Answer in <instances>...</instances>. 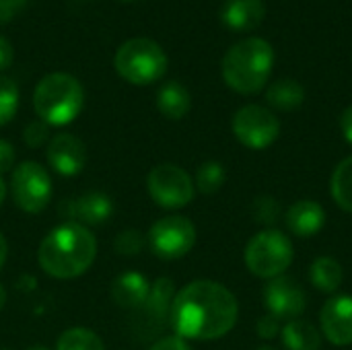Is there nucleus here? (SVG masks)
<instances>
[{
	"label": "nucleus",
	"mask_w": 352,
	"mask_h": 350,
	"mask_svg": "<svg viewBox=\"0 0 352 350\" xmlns=\"http://www.w3.org/2000/svg\"><path fill=\"white\" fill-rule=\"evenodd\" d=\"M237 316V299L227 287L194 281L175 293L169 324L184 340H217L235 328Z\"/></svg>",
	"instance_id": "nucleus-1"
},
{
	"label": "nucleus",
	"mask_w": 352,
	"mask_h": 350,
	"mask_svg": "<svg viewBox=\"0 0 352 350\" xmlns=\"http://www.w3.org/2000/svg\"><path fill=\"white\" fill-rule=\"evenodd\" d=\"M97 258L95 235L76 223H64L50 231L37 250L41 270L54 278L66 281L85 274Z\"/></svg>",
	"instance_id": "nucleus-2"
},
{
	"label": "nucleus",
	"mask_w": 352,
	"mask_h": 350,
	"mask_svg": "<svg viewBox=\"0 0 352 350\" xmlns=\"http://www.w3.org/2000/svg\"><path fill=\"white\" fill-rule=\"evenodd\" d=\"M274 66V50L262 37H248L235 43L223 58L225 83L241 93H258L266 83Z\"/></svg>",
	"instance_id": "nucleus-3"
},
{
	"label": "nucleus",
	"mask_w": 352,
	"mask_h": 350,
	"mask_svg": "<svg viewBox=\"0 0 352 350\" xmlns=\"http://www.w3.org/2000/svg\"><path fill=\"white\" fill-rule=\"evenodd\" d=\"M85 105L82 85L68 72L45 74L33 93V109L37 118L47 126H66Z\"/></svg>",
	"instance_id": "nucleus-4"
},
{
	"label": "nucleus",
	"mask_w": 352,
	"mask_h": 350,
	"mask_svg": "<svg viewBox=\"0 0 352 350\" xmlns=\"http://www.w3.org/2000/svg\"><path fill=\"white\" fill-rule=\"evenodd\" d=\"M118 74L132 85H151L167 72V54L148 37H134L120 45L113 58Z\"/></svg>",
	"instance_id": "nucleus-5"
},
{
	"label": "nucleus",
	"mask_w": 352,
	"mask_h": 350,
	"mask_svg": "<svg viewBox=\"0 0 352 350\" xmlns=\"http://www.w3.org/2000/svg\"><path fill=\"white\" fill-rule=\"evenodd\" d=\"M293 262V243L278 229H266L245 245V266L258 278H278Z\"/></svg>",
	"instance_id": "nucleus-6"
},
{
	"label": "nucleus",
	"mask_w": 352,
	"mask_h": 350,
	"mask_svg": "<svg viewBox=\"0 0 352 350\" xmlns=\"http://www.w3.org/2000/svg\"><path fill=\"white\" fill-rule=\"evenodd\" d=\"M10 194L14 204L27 212H41L52 200V179L45 167L35 161H23L12 169L10 175Z\"/></svg>",
	"instance_id": "nucleus-7"
},
{
	"label": "nucleus",
	"mask_w": 352,
	"mask_h": 350,
	"mask_svg": "<svg viewBox=\"0 0 352 350\" xmlns=\"http://www.w3.org/2000/svg\"><path fill=\"white\" fill-rule=\"evenodd\" d=\"M146 243L151 252L161 260H177L192 252L196 243V227L182 215H169L159 219L148 235Z\"/></svg>",
	"instance_id": "nucleus-8"
},
{
	"label": "nucleus",
	"mask_w": 352,
	"mask_h": 350,
	"mask_svg": "<svg viewBox=\"0 0 352 350\" xmlns=\"http://www.w3.org/2000/svg\"><path fill=\"white\" fill-rule=\"evenodd\" d=\"M192 177L173 163H161L151 169L146 190L161 208H184L194 200Z\"/></svg>",
	"instance_id": "nucleus-9"
},
{
	"label": "nucleus",
	"mask_w": 352,
	"mask_h": 350,
	"mask_svg": "<svg viewBox=\"0 0 352 350\" xmlns=\"http://www.w3.org/2000/svg\"><path fill=\"white\" fill-rule=\"evenodd\" d=\"M235 138L254 151L268 149L280 134L278 118L262 105H245L233 116Z\"/></svg>",
	"instance_id": "nucleus-10"
},
{
	"label": "nucleus",
	"mask_w": 352,
	"mask_h": 350,
	"mask_svg": "<svg viewBox=\"0 0 352 350\" xmlns=\"http://www.w3.org/2000/svg\"><path fill=\"white\" fill-rule=\"evenodd\" d=\"M173 299H175V285L171 278H157L151 285V293L146 301L138 307V324L144 338H153L161 334V330L169 324Z\"/></svg>",
	"instance_id": "nucleus-11"
},
{
	"label": "nucleus",
	"mask_w": 352,
	"mask_h": 350,
	"mask_svg": "<svg viewBox=\"0 0 352 350\" xmlns=\"http://www.w3.org/2000/svg\"><path fill=\"white\" fill-rule=\"evenodd\" d=\"M305 293L295 278H272L264 289V305L276 320H297L305 309Z\"/></svg>",
	"instance_id": "nucleus-12"
},
{
	"label": "nucleus",
	"mask_w": 352,
	"mask_h": 350,
	"mask_svg": "<svg viewBox=\"0 0 352 350\" xmlns=\"http://www.w3.org/2000/svg\"><path fill=\"white\" fill-rule=\"evenodd\" d=\"M322 332L334 347L352 344V297L336 295L330 297L320 314Z\"/></svg>",
	"instance_id": "nucleus-13"
},
{
	"label": "nucleus",
	"mask_w": 352,
	"mask_h": 350,
	"mask_svg": "<svg viewBox=\"0 0 352 350\" xmlns=\"http://www.w3.org/2000/svg\"><path fill=\"white\" fill-rule=\"evenodd\" d=\"M113 212V202L103 192H89L78 198L66 200L60 206V215L68 219V223L76 225H103L109 221Z\"/></svg>",
	"instance_id": "nucleus-14"
},
{
	"label": "nucleus",
	"mask_w": 352,
	"mask_h": 350,
	"mask_svg": "<svg viewBox=\"0 0 352 350\" xmlns=\"http://www.w3.org/2000/svg\"><path fill=\"white\" fill-rule=\"evenodd\" d=\"M45 157L50 167L64 177H72L80 173L87 161L85 144L74 134H56L47 144Z\"/></svg>",
	"instance_id": "nucleus-15"
},
{
	"label": "nucleus",
	"mask_w": 352,
	"mask_h": 350,
	"mask_svg": "<svg viewBox=\"0 0 352 350\" xmlns=\"http://www.w3.org/2000/svg\"><path fill=\"white\" fill-rule=\"evenodd\" d=\"M326 212L314 200H299L287 212V227L297 237H314L324 229Z\"/></svg>",
	"instance_id": "nucleus-16"
},
{
	"label": "nucleus",
	"mask_w": 352,
	"mask_h": 350,
	"mask_svg": "<svg viewBox=\"0 0 352 350\" xmlns=\"http://www.w3.org/2000/svg\"><path fill=\"white\" fill-rule=\"evenodd\" d=\"M151 293V283L140 272H124L111 285V299L122 309H138Z\"/></svg>",
	"instance_id": "nucleus-17"
},
{
	"label": "nucleus",
	"mask_w": 352,
	"mask_h": 350,
	"mask_svg": "<svg viewBox=\"0 0 352 350\" xmlns=\"http://www.w3.org/2000/svg\"><path fill=\"white\" fill-rule=\"evenodd\" d=\"M266 6L262 0H227L221 19L233 31H250L264 21Z\"/></svg>",
	"instance_id": "nucleus-18"
},
{
	"label": "nucleus",
	"mask_w": 352,
	"mask_h": 350,
	"mask_svg": "<svg viewBox=\"0 0 352 350\" xmlns=\"http://www.w3.org/2000/svg\"><path fill=\"white\" fill-rule=\"evenodd\" d=\"M157 107L159 111L169 118V120H182L190 107H192V97L188 93V89L182 83H165L159 93H157Z\"/></svg>",
	"instance_id": "nucleus-19"
},
{
	"label": "nucleus",
	"mask_w": 352,
	"mask_h": 350,
	"mask_svg": "<svg viewBox=\"0 0 352 350\" xmlns=\"http://www.w3.org/2000/svg\"><path fill=\"white\" fill-rule=\"evenodd\" d=\"M283 344L287 350H320L322 349V334L320 330L303 320H291L280 330Z\"/></svg>",
	"instance_id": "nucleus-20"
},
{
	"label": "nucleus",
	"mask_w": 352,
	"mask_h": 350,
	"mask_svg": "<svg viewBox=\"0 0 352 350\" xmlns=\"http://www.w3.org/2000/svg\"><path fill=\"white\" fill-rule=\"evenodd\" d=\"M266 101L280 111H293L305 101V89L293 78H283L270 85V89L266 91Z\"/></svg>",
	"instance_id": "nucleus-21"
},
{
	"label": "nucleus",
	"mask_w": 352,
	"mask_h": 350,
	"mask_svg": "<svg viewBox=\"0 0 352 350\" xmlns=\"http://www.w3.org/2000/svg\"><path fill=\"white\" fill-rule=\"evenodd\" d=\"M309 281L318 291L334 293L342 285V266L338 264V260L330 256H322L314 260L309 268Z\"/></svg>",
	"instance_id": "nucleus-22"
},
{
	"label": "nucleus",
	"mask_w": 352,
	"mask_h": 350,
	"mask_svg": "<svg viewBox=\"0 0 352 350\" xmlns=\"http://www.w3.org/2000/svg\"><path fill=\"white\" fill-rule=\"evenodd\" d=\"M330 192H332L334 202L342 210L352 212V155L346 157L342 163H338V167L334 169Z\"/></svg>",
	"instance_id": "nucleus-23"
},
{
	"label": "nucleus",
	"mask_w": 352,
	"mask_h": 350,
	"mask_svg": "<svg viewBox=\"0 0 352 350\" xmlns=\"http://www.w3.org/2000/svg\"><path fill=\"white\" fill-rule=\"evenodd\" d=\"M56 350H103V340L89 328H70L58 338Z\"/></svg>",
	"instance_id": "nucleus-24"
},
{
	"label": "nucleus",
	"mask_w": 352,
	"mask_h": 350,
	"mask_svg": "<svg viewBox=\"0 0 352 350\" xmlns=\"http://www.w3.org/2000/svg\"><path fill=\"white\" fill-rule=\"evenodd\" d=\"M225 184V169L219 161H206L196 171V188L202 194H217Z\"/></svg>",
	"instance_id": "nucleus-25"
},
{
	"label": "nucleus",
	"mask_w": 352,
	"mask_h": 350,
	"mask_svg": "<svg viewBox=\"0 0 352 350\" xmlns=\"http://www.w3.org/2000/svg\"><path fill=\"white\" fill-rule=\"evenodd\" d=\"M16 107H19V89H16V85L10 78L0 76V126L8 124L14 118Z\"/></svg>",
	"instance_id": "nucleus-26"
},
{
	"label": "nucleus",
	"mask_w": 352,
	"mask_h": 350,
	"mask_svg": "<svg viewBox=\"0 0 352 350\" xmlns=\"http://www.w3.org/2000/svg\"><path fill=\"white\" fill-rule=\"evenodd\" d=\"M146 245V237L136 229H126L113 239V250L120 256H138Z\"/></svg>",
	"instance_id": "nucleus-27"
},
{
	"label": "nucleus",
	"mask_w": 352,
	"mask_h": 350,
	"mask_svg": "<svg viewBox=\"0 0 352 350\" xmlns=\"http://www.w3.org/2000/svg\"><path fill=\"white\" fill-rule=\"evenodd\" d=\"M280 217V204L270 198V196H262L254 202V219L262 225H274Z\"/></svg>",
	"instance_id": "nucleus-28"
},
{
	"label": "nucleus",
	"mask_w": 352,
	"mask_h": 350,
	"mask_svg": "<svg viewBox=\"0 0 352 350\" xmlns=\"http://www.w3.org/2000/svg\"><path fill=\"white\" fill-rule=\"evenodd\" d=\"M23 138H25L27 146L39 149L47 140V124H43V122H31V124H27V128L23 132Z\"/></svg>",
	"instance_id": "nucleus-29"
},
{
	"label": "nucleus",
	"mask_w": 352,
	"mask_h": 350,
	"mask_svg": "<svg viewBox=\"0 0 352 350\" xmlns=\"http://www.w3.org/2000/svg\"><path fill=\"white\" fill-rule=\"evenodd\" d=\"M280 320H276L274 316L266 314L258 320V336L264 340H272L280 334Z\"/></svg>",
	"instance_id": "nucleus-30"
},
{
	"label": "nucleus",
	"mask_w": 352,
	"mask_h": 350,
	"mask_svg": "<svg viewBox=\"0 0 352 350\" xmlns=\"http://www.w3.org/2000/svg\"><path fill=\"white\" fill-rule=\"evenodd\" d=\"M14 161H16V155H14L12 144L8 140L0 138V177H2V173H6L14 167Z\"/></svg>",
	"instance_id": "nucleus-31"
},
{
	"label": "nucleus",
	"mask_w": 352,
	"mask_h": 350,
	"mask_svg": "<svg viewBox=\"0 0 352 350\" xmlns=\"http://www.w3.org/2000/svg\"><path fill=\"white\" fill-rule=\"evenodd\" d=\"M25 4H27V0H0V23L10 21L14 14H19L23 10Z\"/></svg>",
	"instance_id": "nucleus-32"
},
{
	"label": "nucleus",
	"mask_w": 352,
	"mask_h": 350,
	"mask_svg": "<svg viewBox=\"0 0 352 350\" xmlns=\"http://www.w3.org/2000/svg\"><path fill=\"white\" fill-rule=\"evenodd\" d=\"M151 350H192L188 344H186V340L184 338H179V336H165V338H161V340H157Z\"/></svg>",
	"instance_id": "nucleus-33"
},
{
	"label": "nucleus",
	"mask_w": 352,
	"mask_h": 350,
	"mask_svg": "<svg viewBox=\"0 0 352 350\" xmlns=\"http://www.w3.org/2000/svg\"><path fill=\"white\" fill-rule=\"evenodd\" d=\"M12 58H14V50L10 41L4 35H0V70L8 68L12 64Z\"/></svg>",
	"instance_id": "nucleus-34"
},
{
	"label": "nucleus",
	"mask_w": 352,
	"mask_h": 350,
	"mask_svg": "<svg viewBox=\"0 0 352 350\" xmlns=\"http://www.w3.org/2000/svg\"><path fill=\"white\" fill-rule=\"evenodd\" d=\"M340 130H342L346 142L352 144V105H349L340 116Z\"/></svg>",
	"instance_id": "nucleus-35"
},
{
	"label": "nucleus",
	"mask_w": 352,
	"mask_h": 350,
	"mask_svg": "<svg viewBox=\"0 0 352 350\" xmlns=\"http://www.w3.org/2000/svg\"><path fill=\"white\" fill-rule=\"evenodd\" d=\"M6 256H8V245H6L4 235L0 233V268H2V266H4V262H6Z\"/></svg>",
	"instance_id": "nucleus-36"
},
{
	"label": "nucleus",
	"mask_w": 352,
	"mask_h": 350,
	"mask_svg": "<svg viewBox=\"0 0 352 350\" xmlns=\"http://www.w3.org/2000/svg\"><path fill=\"white\" fill-rule=\"evenodd\" d=\"M4 198H6V184H4V179L0 177V204L4 202Z\"/></svg>",
	"instance_id": "nucleus-37"
},
{
	"label": "nucleus",
	"mask_w": 352,
	"mask_h": 350,
	"mask_svg": "<svg viewBox=\"0 0 352 350\" xmlns=\"http://www.w3.org/2000/svg\"><path fill=\"white\" fill-rule=\"evenodd\" d=\"M4 303H6V289L0 285V311H2V307H4Z\"/></svg>",
	"instance_id": "nucleus-38"
},
{
	"label": "nucleus",
	"mask_w": 352,
	"mask_h": 350,
	"mask_svg": "<svg viewBox=\"0 0 352 350\" xmlns=\"http://www.w3.org/2000/svg\"><path fill=\"white\" fill-rule=\"evenodd\" d=\"M27 350H50V349H45V347H41V344H37V347H29Z\"/></svg>",
	"instance_id": "nucleus-39"
},
{
	"label": "nucleus",
	"mask_w": 352,
	"mask_h": 350,
	"mask_svg": "<svg viewBox=\"0 0 352 350\" xmlns=\"http://www.w3.org/2000/svg\"><path fill=\"white\" fill-rule=\"evenodd\" d=\"M258 350H276V349H274V347H260Z\"/></svg>",
	"instance_id": "nucleus-40"
},
{
	"label": "nucleus",
	"mask_w": 352,
	"mask_h": 350,
	"mask_svg": "<svg viewBox=\"0 0 352 350\" xmlns=\"http://www.w3.org/2000/svg\"><path fill=\"white\" fill-rule=\"evenodd\" d=\"M4 350H8V349H4Z\"/></svg>",
	"instance_id": "nucleus-41"
}]
</instances>
